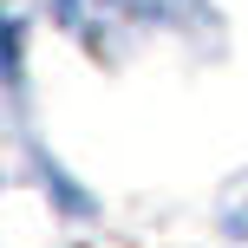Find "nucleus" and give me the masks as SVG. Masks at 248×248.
<instances>
[{"label": "nucleus", "mask_w": 248, "mask_h": 248, "mask_svg": "<svg viewBox=\"0 0 248 248\" xmlns=\"http://www.w3.org/2000/svg\"><path fill=\"white\" fill-rule=\"evenodd\" d=\"M137 7H144V0H65V20H72L78 33H98V26H124Z\"/></svg>", "instance_id": "nucleus-1"}, {"label": "nucleus", "mask_w": 248, "mask_h": 248, "mask_svg": "<svg viewBox=\"0 0 248 248\" xmlns=\"http://www.w3.org/2000/svg\"><path fill=\"white\" fill-rule=\"evenodd\" d=\"M229 229H235V235H248V202H242L235 216H229Z\"/></svg>", "instance_id": "nucleus-2"}]
</instances>
